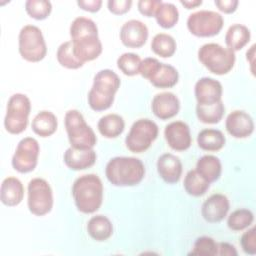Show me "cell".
Returning a JSON list of instances; mask_svg holds the SVG:
<instances>
[{"instance_id": "obj_5", "label": "cell", "mask_w": 256, "mask_h": 256, "mask_svg": "<svg viewBox=\"0 0 256 256\" xmlns=\"http://www.w3.org/2000/svg\"><path fill=\"white\" fill-rule=\"evenodd\" d=\"M200 62L212 73L224 75L230 72L235 64V53L217 43H207L198 50Z\"/></svg>"}, {"instance_id": "obj_27", "label": "cell", "mask_w": 256, "mask_h": 256, "mask_svg": "<svg viewBox=\"0 0 256 256\" xmlns=\"http://www.w3.org/2000/svg\"><path fill=\"white\" fill-rule=\"evenodd\" d=\"M100 134L106 138H116L125 128L123 118L118 114H107L100 118L97 124Z\"/></svg>"}, {"instance_id": "obj_25", "label": "cell", "mask_w": 256, "mask_h": 256, "mask_svg": "<svg viewBox=\"0 0 256 256\" xmlns=\"http://www.w3.org/2000/svg\"><path fill=\"white\" fill-rule=\"evenodd\" d=\"M87 232L96 241H105L113 233L111 221L103 215L93 216L87 223Z\"/></svg>"}, {"instance_id": "obj_43", "label": "cell", "mask_w": 256, "mask_h": 256, "mask_svg": "<svg viewBox=\"0 0 256 256\" xmlns=\"http://www.w3.org/2000/svg\"><path fill=\"white\" fill-rule=\"evenodd\" d=\"M238 253L235 247L227 242L217 243V255H228V256H236Z\"/></svg>"}, {"instance_id": "obj_31", "label": "cell", "mask_w": 256, "mask_h": 256, "mask_svg": "<svg viewBox=\"0 0 256 256\" xmlns=\"http://www.w3.org/2000/svg\"><path fill=\"white\" fill-rule=\"evenodd\" d=\"M183 185L189 195L199 197L206 193L209 189L210 183L206 181L196 170H190L184 178Z\"/></svg>"}, {"instance_id": "obj_11", "label": "cell", "mask_w": 256, "mask_h": 256, "mask_svg": "<svg viewBox=\"0 0 256 256\" xmlns=\"http://www.w3.org/2000/svg\"><path fill=\"white\" fill-rule=\"evenodd\" d=\"M28 208L36 216L48 214L53 207V193L48 182L34 178L28 183Z\"/></svg>"}, {"instance_id": "obj_44", "label": "cell", "mask_w": 256, "mask_h": 256, "mask_svg": "<svg viewBox=\"0 0 256 256\" xmlns=\"http://www.w3.org/2000/svg\"><path fill=\"white\" fill-rule=\"evenodd\" d=\"M180 3L185 6L187 9H192V8H195L197 6H200L202 4V1L201 0H192V1H189V0H181Z\"/></svg>"}, {"instance_id": "obj_41", "label": "cell", "mask_w": 256, "mask_h": 256, "mask_svg": "<svg viewBox=\"0 0 256 256\" xmlns=\"http://www.w3.org/2000/svg\"><path fill=\"white\" fill-rule=\"evenodd\" d=\"M239 2L237 0H215V5L224 13H233L236 11Z\"/></svg>"}, {"instance_id": "obj_33", "label": "cell", "mask_w": 256, "mask_h": 256, "mask_svg": "<svg viewBox=\"0 0 256 256\" xmlns=\"http://www.w3.org/2000/svg\"><path fill=\"white\" fill-rule=\"evenodd\" d=\"M56 57L59 64L68 69H78L84 64L75 56L71 41H66L58 47Z\"/></svg>"}, {"instance_id": "obj_1", "label": "cell", "mask_w": 256, "mask_h": 256, "mask_svg": "<svg viewBox=\"0 0 256 256\" xmlns=\"http://www.w3.org/2000/svg\"><path fill=\"white\" fill-rule=\"evenodd\" d=\"M73 52L81 62L92 61L102 52V43L98 37L95 22L86 17H77L70 26Z\"/></svg>"}, {"instance_id": "obj_6", "label": "cell", "mask_w": 256, "mask_h": 256, "mask_svg": "<svg viewBox=\"0 0 256 256\" xmlns=\"http://www.w3.org/2000/svg\"><path fill=\"white\" fill-rule=\"evenodd\" d=\"M64 123L71 147L76 149H93L97 142L96 135L78 110L72 109L67 111Z\"/></svg>"}, {"instance_id": "obj_28", "label": "cell", "mask_w": 256, "mask_h": 256, "mask_svg": "<svg viewBox=\"0 0 256 256\" xmlns=\"http://www.w3.org/2000/svg\"><path fill=\"white\" fill-rule=\"evenodd\" d=\"M225 136L217 129H203L197 136L198 146L205 151H218L225 145Z\"/></svg>"}, {"instance_id": "obj_29", "label": "cell", "mask_w": 256, "mask_h": 256, "mask_svg": "<svg viewBox=\"0 0 256 256\" xmlns=\"http://www.w3.org/2000/svg\"><path fill=\"white\" fill-rule=\"evenodd\" d=\"M225 107L222 101L214 103L212 105H200L196 106V114L198 119L206 124L218 123L224 114Z\"/></svg>"}, {"instance_id": "obj_20", "label": "cell", "mask_w": 256, "mask_h": 256, "mask_svg": "<svg viewBox=\"0 0 256 256\" xmlns=\"http://www.w3.org/2000/svg\"><path fill=\"white\" fill-rule=\"evenodd\" d=\"M157 171L166 183L174 184L180 180L182 163L177 156L171 153H165L158 158Z\"/></svg>"}, {"instance_id": "obj_32", "label": "cell", "mask_w": 256, "mask_h": 256, "mask_svg": "<svg viewBox=\"0 0 256 256\" xmlns=\"http://www.w3.org/2000/svg\"><path fill=\"white\" fill-rule=\"evenodd\" d=\"M157 23L165 29L172 28L179 19V12L176 6L172 3L162 2L158 7L155 16Z\"/></svg>"}, {"instance_id": "obj_3", "label": "cell", "mask_w": 256, "mask_h": 256, "mask_svg": "<svg viewBox=\"0 0 256 256\" xmlns=\"http://www.w3.org/2000/svg\"><path fill=\"white\" fill-rule=\"evenodd\" d=\"M105 174L108 181L115 186H134L142 181L145 167L135 157H114L107 163Z\"/></svg>"}, {"instance_id": "obj_23", "label": "cell", "mask_w": 256, "mask_h": 256, "mask_svg": "<svg viewBox=\"0 0 256 256\" xmlns=\"http://www.w3.org/2000/svg\"><path fill=\"white\" fill-rule=\"evenodd\" d=\"M209 183L219 179L221 175V162L218 157L213 155H204L198 159L195 169Z\"/></svg>"}, {"instance_id": "obj_37", "label": "cell", "mask_w": 256, "mask_h": 256, "mask_svg": "<svg viewBox=\"0 0 256 256\" xmlns=\"http://www.w3.org/2000/svg\"><path fill=\"white\" fill-rule=\"evenodd\" d=\"M190 255H205L214 256L217 255V243L215 240L208 236H202L196 239Z\"/></svg>"}, {"instance_id": "obj_21", "label": "cell", "mask_w": 256, "mask_h": 256, "mask_svg": "<svg viewBox=\"0 0 256 256\" xmlns=\"http://www.w3.org/2000/svg\"><path fill=\"white\" fill-rule=\"evenodd\" d=\"M96 157V152L93 149L69 147L64 153V162L72 170H84L94 165Z\"/></svg>"}, {"instance_id": "obj_19", "label": "cell", "mask_w": 256, "mask_h": 256, "mask_svg": "<svg viewBox=\"0 0 256 256\" xmlns=\"http://www.w3.org/2000/svg\"><path fill=\"white\" fill-rule=\"evenodd\" d=\"M152 112L161 120H167L178 114L180 102L177 96L171 92L156 94L151 103Z\"/></svg>"}, {"instance_id": "obj_2", "label": "cell", "mask_w": 256, "mask_h": 256, "mask_svg": "<svg viewBox=\"0 0 256 256\" xmlns=\"http://www.w3.org/2000/svg\"><path fill=\"white\" fill-rule=\"evenodd\" d=\"M72 195L80 212L94 213L100 208L103 201V184L95 174L82 175L74 181Z\"/></svg>"}, {"instance_id": "obj_22", "label": "cell", "mask_w": 256, "mask_h": 256, "mask_svg": "<svg viewBox=\"0 0 256 256\" xmlns=\"http://www.w3.org/2000/svg\"><path fill=\"white\" fill-rule=\"evenodd\" d=\"M24 196V187L21 181L15 177H7L1 184L0 197L1 201L6 206H16Z\"/></svg>"}, {"instance_id": "obj_42", "label": "cell", "mask_w": 256, "mask_h": 256, "mask_svg": "<svg viewBox=\"0 0 256 256\" xmlns=\"http://www.w3.org/2000/svg\"><path fill=\"white\" fill-rule=\"evenodd\" d=\"M77 5L86 11L89 12H97L99 11L101 5H102V1L101 0H80L77 1Z\"/></svg>"}, {"instance_id": "obj_34", "label": "cell", "mask_w": 256, "mask_h": 256, "mask_svg": "<svg viewBox=\"0 0 256 256\" xmlns=\"http://www.w3.org/2000/svg\"><path fill=\"white\" fill-rule=\"evenodd\" d=\"M253 220L254 215L249 209H238L229 215L227 225L233 231H241L249 227Z\"/></svg>"}, {"instance_id": "obj_15", "label": "cell", "mask_w": 256, "mask_h": 256, "mask_svg": "<svg viewBox=\"0 0 256 256\" xmlns=\"http://www.w3.org/2000/svg\"><path fill=\"white\" fill-rule=\"evenodd\" d=\"M164 136L168 145L173 150L184 151L191 145L190 129L183 121H173L166 125Z\"/></svg>"}, {"instance_id": "obj_36", "label": "cell", "mask_w": 256, "mask_h": 256, "mask_svg": "<svg viewBox=\"0 0 256 256\" xmlns=\"http://www.w3.org/2000/svg\"><path fill=\"white\" fill-rule=\"evenodd\" d=\"M26 12L36 20L47 18L52 10V5L46 0H28L25 3Z\"/></svg>"}, {"instance_id": "obj_7", "label": "cell", "mask_w": 256, "mask_h": 256, "mask_svg": "<svg viewBox=\"0 0 256 256\" xmlns=\"http://www.w3.org/2000/svg\"><path fill=\"white\" fill-rule=\"evenodd\" d=\"M139 74L157 88H171L178 82V71L169 64L161 63L156 58L148 57L141 61Z\"/></svg>"}, {"instance_id": "obj_26", "label": "cell", "mask_w": 256, "mask_h": 256, "mask_svg": "<svg viewBox=\"0 0 256 256\" xmlns=\"http://www.w3.org/2000/svg\"><path fill=\"white\" fill-rule=\"evenodd\" d=\"M250 30L242 24H233L230 26L225 35L227 48L232 51L241 50L250 41Z\"/></svg>"}, {"instance_id": "obj_17", "label": "cell", "mask_w": 256, "mask_h": 256, "mask_svg": "<svg viewBox=\"0 0 256 256\" xmlns=\"http://www.w3.org/2000/svg\"><path fill=\"white\" fill-rule=\"evenodd\" d=\"M228 198L220 193H216L207 198L202 204L201 214L209 223H217L224 219L229 211Z\"/></svg>"}, {"instance_id": "obj_18", "label": "cell", "mask_w": 256, "mask_h": 256, "mask_svg": "<svg viewBox=\"0 0 256 256\" xmlns=\"http://www.w3.org/2000/svg\"><path fill=\"white\" fill-rule=\"evenodd\" d=\"M226 130L235 138H246L254 131V122L252 117L242 110L231 112L225 121Z\"/></svg>"}, {"instance_id": "obj_16", "label": "cell", "mask_w": 256, "mask_h": 256, "mask_svg": "<svg viewBox=\"0 0 256 256\" xmlns=\"http://www.w3.org/2000/svg\"><path fill=\"white\" fill-rule=\"evenodd\" d=\"M194 92L197 104L212 105L221 101L223 89L219 81L210 77H203L196 82Z\"/></svg>"}, {"instance_id": "obj_8", "label": "cell", "mask_w": 256, "mask_h": 256, "mask_svg": "<svg viewBox=\"0 0 256 256\" xmlns=\"http://www.w3.org/2000/svg\"><path fill=\"white\" fill-rule=\"evenodd\" d=\"M30 110L31 102L25 94H13L7 103V111L4 118L5 129L11 134L22 133L27 127Z\"/></svg>"}, {"instance_id": "obj_38", "label": "cell", "mask_w": 256, "mask_h": 256, "mask_svg": "<svg viewBox=\"0 0 256 256\" xmlns=\"http://www.w3.org/2000/svg\"><path fill=\"white\" fill-rule=\"evenodd\" d=\"M241 247L246 254L255 255L256 254V229L255 227L250 228L246 231L240 239Z\"/></svg>"}, {"instance_id": "obj_14", "label": "cell", "mask_w": 256, "mask_h": 256, "mask_svg": "<svg viewBox=\"0 0 256 256\" xmlns=\"http://www.w3.org/2000/svg\"><path fill=\"white\" fill-rule=\"evenodd\" d=\"M147 38L148 28L139 20H129L121 27L120 40L126 47L140 48L146 43Z\"/></svg>"}, {"instance_id": "obj_13", "label": "cell", "mask_w": 256, "mask_h": 256, "mask_svg": "<svg viewBox=\"0 0 256 256\" xmlns=\"http://www.w3.org/2000/svg\"><path fill=\"white\" fill-rule=\"evenodd\" d=\"M39 151V144L35 138H23L18 143L12 157L13 168L20 173H28L33 171L38 162Z\"/></svg>"}, {"instance_id": "obj_35", "label": "cell", "mask_w": 256, "mask_h": 256, "mask_svg": "<svg viewBox=\"0 0 256 256\" xmlns=\"http://www.w3.org/2000/svg\"><path fill=\"white\" fill-rule=\"evenodd\" d=\"M140 64V57L134 53H123L117 59V66L119 70L127 76H134L139 74Z\"/></svg>"}, {"instance_id": "obj_39", "label": "cell", "mask_w": 256, "mask_h": 256, "mask_svg": "<svg viewBox=\"0 0 256 256\" xmlns=\"http://www.w3.org/2000/svg\"><path fill=\"white\" fill-rule=\"evenodd\" d=\"M161 3V0H140L137 5L141 14L147 17H152L155 16V13Z\"/></svg>"}, {"instance_id": "obj_10", "label": "cell", "mask_w": 256, "mask_h": 256, "mask_svg": "<svg viewBox=\"0 0 256 256\" xmlns=\"http://www.w3.org/2000/svg\"><path fill=\"white\" fill-rule=\"evenodd\" d=\"M158 136V126L150 119H139L133 123L125 138L126 147L134 153L146 151Z\"/></svg>"}, {"instance_id": "obj_9", "label": "cell", "mask_w": 256, "mask_h": 256, "mask_svg": "<svg viewBox=\"0 0 256 256\" xmlns=\"http://www.w3.org/2000/svg\"><path fill=\"white\" fill-rule=\"evenodd\" d=\"M18 44L20 55L29 62H39L46 56V43L41 30L37 26H24L19 32Z\"/></svg>"}, {"instance_id": "obj_12", "label": "cell", "mask_w": 256, "mask_h": 256, "mask_svg": "<svg viewBox=\"0 0 256 256\" xmlns=\"http://www.w3.org/2000/svg\"><path fill=\"white\" fill-rule=\"evenodd\" d=\"M224 24L221 14L211 10H200L189 15L188 30L197 37H211L217 35Z\"/></svg>"}, {"instance_id": "obj_40", "label": "cell", "mask_w": 256, "mask_h": 256, "mask_svg": "<svg viewBox=\"0 0 256 256\" xmlns=\"http://www.w3.org/2000/svg\"><path fill=\"white\" fill-rule=\"evenodd\" d=\"M108 9L115 15H121L128 12L131 8V0H109L107 2Z\"/></svg>"}, {"instance_id": "obj_24", "label": "cell", "mask_w": 256, "mask_h": 256, "mask_svg": "<svg viewBox=\"0 0 256 256\" xmlns=\"http://www.w3.org/2000/svg\"><path fill=\"white\" fill-rule=\"evenodd\" d=\"M58 126L57 118L51 111H40L32 120V130L40 137H48L55 133Z\"/></svg>"}, {"instance_id": "obj_4", "label": "cell", "mask_w": 256, "mask_h": 256, "mask_svg": "<svg viewBox=\"0 0 256 256\" xmlns=\"http://www.w3.org/2000/svg\"><path fill=\"white\" fill-rule=\"evenodd\" d=\"M120 87V78L110 70L103 69L94 76L93 85L88 93V104L94 111H104L111 107L114 96Z\"/></svg>"}, {"instance_id": "obj_30", "label": "cell", "mask_w": 256, "mask_h": 256, "mask_svg": "<svg viewBox=\"0 0 256 256\" xmlns=\"http://www.w3.org/2000/svg\"><path fill=\"white\" fill-rule=\"evenodd\" d=\"M176 41L174 38L166 33L156 34L151 42L152 51L163 58L171 57L176 51Z\"/></svg>"}]
</instances>
